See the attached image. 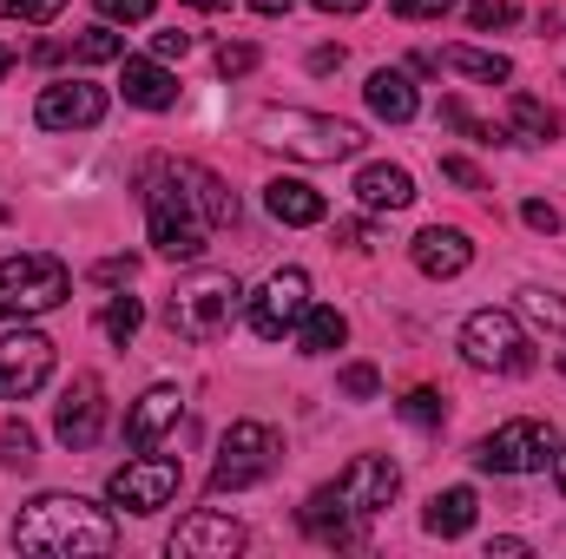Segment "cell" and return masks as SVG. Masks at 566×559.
<instances>
[{
  "mask_svg": "<svg viewBox=\"0 0 566 559\" xmlns=\"http://www.w3.org/2000/svg\"><path fill=\"white\" fill-rule=\"evenodd\" d=\"M251 66H258V46H251V40H224V46H218V73H224V80H244Z\"/></svg>",
  "mask_w": 566,
  "mask_h": 559,
  "instance_id": "836d02e7",
  "label": "cell"
},
{
  "mask_svg": "<svg viewBox=\"0 0 566 559\" xmlns=\"http://www.w3.org/2000/svg\"><path fill=\"white\" fill-rule=\"evenodd\" d=\"M329 494H336L349 514H363V520H369V514H382V507L402 494V467H396L389 454H356V461L336 474V487H329Z\"/></svg>",
  "mask_w": 566,
  "mask_h": 559,
  "instance_id": "8fae6325",
  "label": "cell"
},
{
  "mask_svg": "<svg viewBox=\"0 0 566 559\" xmlns=\"http://www.w3.org/2000/svg\"><path fill=\"white\" fill-rule=\"evenodd\" d=\"M343 395H356V402H369V395H382V376H376L369 362H343Z\"/></svg>",
  "mask_w": 566,
  "mask_h": 559,
  "instance_id": "d590c367",
  "label": "cell"
},
{
  "mask_svg": "<svg viewBox=\"0 0 566 559\" xmlns=\"http://www.w3.org/2000/svg\"><path fill=\"white\" fill-rule=\"evenodd\" d=\"M13 547L20 553H53V559H99L119 547V527H113L106 507H93L80 494H40V500L20 507Z\"/></svg>",
  "mask_w": 566,
  "mask_h": 559,
  "instance_id": "6da1fadb",
  "label": "cell"
},
{
  "mask_svg": "<svg viewBox=\"0 0 566 559\" xmlns=\"http://www.w3.org/2000/svg\"><path fill=\"white\" fill-rule=\"evenodd\" d=\"M73 60H80V66H106V60H126V40H119L113 27H86V33L73 40Z\"/></svg>",
  "mask_w": 566,
  "mask_h": 559,
  "instance_id": "83f0119b",
  "label": "cell"
},
{
  "mask_svg": "<svg viewBox=\"0 0 566 559\" xmlns=\"http://www.w3.org/2000/svg\"><path fill=\"white\" fill-rule=\"evenodd\" d=\"M244 7H258V13H290L296 0H244Z\"/></svg>",
  "mask_w": 566,
  "mask_h": 559,
  "instance_id": "7dc6e473",
  "label": "cell"
},
{
  "mask_svg": "<svg viewBox=\"0 0 566 559\" xmlns=\"http://www.w3.org/2000/svg\"><path fill=\"white\" fill-rule=\"evenodd\" d=\"M356 198H363L369 211H409V204H416V178H409L402 165H363V171H356Z\"/></svg>",
  "mask_w": 566,
  "mask_h": 559,
  "instance_id": "44dd1931",
  "label": "cell"
},
{
  "mask_svg": "<svg viewBox=\"0 0 566 559\" xmlns=\"http://www.w3.org/2000/svg\"><path fill=\"white\" fill-rule=\"evenodd\" d=\"M310 66H316V73H329V66H343V46H316V53H310Z\"/></svg>",
  "mask_w": 566,
  "mask_h": 559,
  "instance_id": "f6af8a7d",
  "label": "cell"
},
{
  "mask_svg": "<svg viewBox=\"0 0 566 559\" xmlns=\"http://www.w3.org/2000/svg\"><path fill=\"white\" fill-rule=\"evenodd\" d=\"M185 7H205V13H218V7H231V0H185Z\"/></svg>",
  "mask_w": 566,
  "mask_h": 559,
  "instance_id": "681fc988",
  "label": "cell"
},
{
  "mask_svg": "<svg viewBox=\"0 0 566 559\" xmlns=\"http://www.w3.org/2000/svg\"><path fill=\"white\" fill-rule=\"evenodd\" d=\"M474 487H448V494H434L428 500V514H422V527L434 534V540H461L468 527H474Z\"/></svg>",
  "mask_w": 566,
  "mask_h": 559,
  "instance_id": "d4e9b609",
  "label": "cell"
},
{
  "mask_svg": "<svg viewBox=\"0 0 566 559\" xmlns=\"http://www.w3.org/2000/svg\"><path fill=\"white\" fill-rule=\"evenodd\" d=\"M33 119H40L46 133H86V126H99V119H106V93H99V86H86V80H60V86H46V93H40Z\"/></svg>",
  "mask_w": 566,
  "mask_h": 559,
  "instance_id": "5bb4252c",
  "label": "cell"
},
{
  "mask_svg": "<svg viewBox=\"0 0 566 559\" xmlns=\"http://www.w3.org/2000/svg\"><path fill=\"white\" fill-rule=\"evenodd\" d=\"M53 434H60V447H73V454H86V447L106 434V389H99L93 376L66 382V395H60V409H53Z\"/></svg>",
  "mask_w": 566,
  "mask_h": 559,
  "instance_id": "4fadbf2b",
  "label": "cell"
},
{
  "mask_svg": "<svg viewBox=\"0 0 566 559\" xmlns=\"http://www.w3.org/2000/svg\"><path fill=\"white\" fill-rule=\"evenodd\" d=\"M363 99H369V113H376V119H389V126H409V119L422 113V99H416L409 73H396V66H376V73H369V86H363Z\"/></svg>",
  "mask_w": 566,
  "mask_h": 559,
  "instance_id": "ffe728a7",
  "label": "cell"
},
{
  "mask_svg": "<svg viewBox=\"0 0 566 559\" xmlns=\"http://www.w3.org/2000/svg\"><path fill=\"white\" fill-rule=\"evenodd\" d=\"M73 296V271L46 251H20L0 264V323H27V316H46Z\"/></svg>",
  "mask_w": 566,
  "mask_h": 559,
  "instance_id": "5b68a950",
  "label": "cell"
},
{
  "mask_svg": "<svg viewBox=\"0 0 566 559\" xmlns=\"http://www.w3.org/2000/svg\"><path fill=\"white\" fill-rule=\"evenodd\" d=\"M461 356H468V369H488V376H527L534 369V342H527L514 309H474L461 323Z\"/></svg>",
  "mask_w": 566,
  "mask_h": 559,
  "instance_id": "52a82bcc",
  "label": "cell"
},
{
  "mask_svg": "<svg viewBox=\"0 0 566 559\" xmlns=\"http://www.w3.org/2000/svg\"><path fill=\"white\" fill-rule=\"evenodd\" d=\"M264 211H271L277 224H296V231L329 218L323 191H316V184H303V178H271V184H264Z\"/></svg>",
  "mask_w": 566,
  "mask_h": 559,
  "instance_id": "ac0fdd59",
  "label": "cell"
},
{
  "mask_svg": "<svg viewBox=\"0 0 566 559\" xmlns=\"http://www.w3.org/2000/svg\"><path fill=\"white\" fill-rule=\"evenodd\" d=\"M119 86H126V106H139V113H171L178 106V80L165 73V60H126Z\"/></svg>",
  "mask_w": 566,
  "mask_h": 559,
  "instance_id": "d6986e66",
  "label": "cell"
},
{
  "mask_svg": "<svg viewBox=\"0 0 566 559\" xmlns=\"http://www.w3.org/2000/svg\"><path fill=\"white\" fill-rule=\"evenodd\" d=\"M238 309H244V283L231 277V271H191V277L171 289L165 323H171L185 342H218V336L238 323Z\"/></svg>",
  "mask_w": 566,
  "mask_h": 559,
  "instance_id": "277c9868",
  "label": "cell"
},
{
  "mask_svg": "<svg viewBox=\"0 0 566 559\" xmlns=\"http://www.w3.org/2000/svg\"><path fill=\"white\" fill-rule=\"evenodd\" d=\"M258 145H271L283 158H303V165H336V158H356V151H363V126L329 119V113L271 106V113L258 119Z\"/></svg>",
  "mask_w": 566,
  "mask_h": 559,
  "instance_id": "3957f363",
  "label": "cell"
},
{
  "mask_svg": "<svg viewBox=\"0 0 566 559\" xmlns=\"http://www.w3.org/2000/svg\"><path fill=\"white\" fill-rule=\"evenodd\" d=\"M139 198H145V231H151L158 257H171V264L205 257L211 224H205V211H198V198H191V184L178 178L171 158H145L139 165Z\"/></svg>",
  "mask_w": 566,
  "mask_h": 559,
  "instance_id": "7a4b0ae2",
  "label": "cell"
},
{
  "mask_svg": "<svg viewBox=\"0 0 566 559\" xmlns=\"http://www.w3.org/2000/svg\"><path fill=\"white\" fill-rule=\"evenodd\" d=\"M521 309H527V316H541V323H554V329H566V303H560V296H547V289H527V296H521Z\"/></svg>",
  "mask_w": 566,
  "mask_h": 559,
  "instance_id": "74e56055",
  "label": "cell"
},
{
  "mask_svg": "<svg viewBox=\"0 0 566 559\" xmlns=\"http://www.w3.org/2000/svg\"><path fill=\"white\" fill-rule=\"evenodd\" d=\"M343 342H349V316L329 309V303H310L303 323H296V349H303V356H336Z\"/></svg>",
  "mask_w": 566,
  "mask_h": 559,
  "instance_id": "cb8c5ba5",
  "label": "cell"
},
{
  "mask_svg": "<svg viewBox=\"0 0 566 559\" xmlns=\"http://www.w3.org/2000/svg\"><path fill=\"white\" fill-rule=\"evenodd\" d=\"M185 53H191V33H178V27L151 33V60H185Z\"/></svg>",
  "mask_w": 566,
  "mask_h": 559,
  "instance_id": "60d3db41",
  "label": "cell"
},
{
  "mask_svg": "<svg viewBox=\"0 0 566 559\" xmlns=\"http://www.w3.org/2000/svg\"><path fill=\"white\" fill-rule=\"evenodd\" d=\"M231 553H244V527H238L231 514L198 507V514L178 520V534H171V559H231Z\"/></svg>",
  "mask_w": 566,
  "mask_h": 559,
  "instance_id": "9a60e30c",
  "label": "cell"
},
{
  "mask_svg": "<svg viewBox=\"0 0 566 559\" xmlns=\"http://www.w3.org/2000/svg\"><path fill=\"white\" fill-rule=\"evenodd\" d=\"M46 376H53V342H46L40 329H13V336H0V395H7V402L40 395Z\"/></svg>",
  "mask_w": 566,
  "mask_h": 559,
  "instance_id": "7c38bea8",
  "label": "cell"
},
{
  "mask_svg": "<svg viewBox=\"0 0 566 559\" xmlns=\"http://www.w3.org/2000/svg\"><path fill=\"white\" fill-rule=\"evenodd\" d=\"M507 133H514V145H554L560 139V119H554L534 93H514V99H507Z\"/></svg>",
  "mask_w": 566,
  "mask_h": 559,
  "instance_id": "484cf974",
  "label": "cell"
},
{
  "mask_svg": "<svg viewBox=\"0 0 566 559\" xmlns=\"http://www.w3.org/2000/svg\"><path fill=\"white\" fill-rule=\"evenodd\" d=\"M389 13H396V20H448L454 0H389Z\"/></svg>",
  "mask_w": 566,
  "mask_h": 559,
  "instance_id": "8d00e7d4",
  "label": "cell"
},
{
  "mask_svg": "<svg viewBox=\"0 0 566 559\" xmlns=\"http://www.w3.org/2000/svg\"><path fill=\"white\" fill-rule=\"evenodd\" d=\"M468 20H474L481 33H494V27H514L521 7H514V0H468Z\"/></svg>",
  "mask_w": 566,
  "mask_h": 559,
  "instance_id": "1f68e13d",
  "label": "cell"
},
{
  "mask_svg": "<svg viewBox=\"0 0 566 559\" xmlns=\"http://www.w3.org/2000/svg\"><path fill=\"white\" fill-rule=\"evenodd\" d=\"M303 309H310V277L290 264L277 277H264V289L251 296V329H258L264 342H283V336H296Z\"/></svg>",
  "mask_w": 566,
  "mask_h": 559,
  "instance_id": "30bf717a",
  "label": "cell"
},
{
  "mask_svg": "<svg viewBox=\"0 0 566 559\" xmlns=\"http://www.w3.org/2000/svg\"><path fill=\"white\" fill-rule=\"evenodd\" d=\"M554 447H560V434H554L547 421L514 415L474 447V461H481L488 474H541V467H554Z\"/></svg>",
  "mask_w": 566,
  "mask_h": 559,
  "instance_id": "ba28073f",
  "label": "cell"
},
{
  "mask_svg": "<svg viewBox=\"0 0 566 559\" xmlns=\"http://www.w3.org/2000/svg\"><path fill=\"white\" fill-rule=\"evenodd\" d=\"M521 218H527L534 231H560V211H554L547 198H527V204H521Z\"/></svg>",
  "mask_w": 566,
  "mask_h": 559,
  "instance_id": "b9f144b4",
  "label": "cell"
},
{
  "mask_svg": "<svg viewBox=\"0 0 566 559\" xmlns=\"http://www.w3.org/2000/svg\"><path fill=\"white\" fill-rule=\"evenodd\" d=\"M554 481H560V494H566V441L554 447Z\"/></svg>",
  "mask_w": 566,
  "mask_h": 559,
  "instance_id": "c3c4849f",
  "label": "cell"
},
{
  "mask_svg": "<svg viewBox=\"0 0 566 559\" xmlns=\"http://www.w3.org/2000/svg\"><path fill=\"white\" fill-rule=\"evenodd\" d=\"M277 461H283L277 428H264V421H231L224 441H218V461H211V494H244V487L271 481Z\"/></svg>",
  "mask_w": 566,
  "mask_h": 559,
  "instance_id": "8992f818",
  "label": "cell"
},
{
  "mask_svg": "<svg viewBox=\"0 0 566 559\" xmlns=\"http://www.w3.org/2000/svg\"><path fill=\"white\" fill-rule=\"evenodd\" d=\"M139 323H145L139 296H113V303H106V336H113V342H133Z\"/></svg>",
  "mask_w": 566,
  "mask_h": 559,
  "instance_id": "f1b7e54d",
  "label": "cell"
},
{
  "mask_svg": "<svg viewBox=\"0 0 566 559\" xmlns=\"http://www.w3.org/2000/svg\"><path fill=\"white\" fill-rule=\"evenodd\" d=\"M0 461H7V467H33V434H27L20 421L0 428Z\"/></svg>",
  "mask_w": 566,
  "mask_h": 559,
  "instance_id": "e575fe53",
  "label": "cell"
},
{
  "mask_svg": "<svg viewBox=\"0 0 566 559\" xmlns=\"http://www.w3.org/2000/svg\"><path fill=\"white\" fill-rule=\"evenodd\" d=\"M7 73H13V53H7V46H0V80H7Z\"/></svg>",
  "mask_w": 566,
  "mask_h": 559,
  "instance_id": "f907efd6",
  "label": "cell"
},
{
  "mask_svg": "<svg viewBox=\"0 0 566 559\" xmlns=\"http://www.w3.org/2000/svg\"><path fill=\"white\" fill-rule=\"evenodd\" d=\"M448 73H461V80H481V86H501V80H514V66L501 60V53H481V46H448V53H434Z\"/></svg>",
  "mask_w": 566,
  "mask_h": 559,
  "instance_id": "4316f807",
  "label": "cell"
},
{
  "mask_svg": "<svg viewBox=\"0 0 566 559\" xmlns=\"http://www.w3.org/2000/svg\"><path fill=\"white\" fill-rule=\"evenodd\" d=\"M60 7H66V0H0V20H20V27H46V20H60Z\"/></svg>",
  "mask_w": 566,
  "mask_h": 559,
  "instance_id": "4dcf8cb0",
  "label": "cell"
},
{
  "mask_svg": "<svg viewBox=\"0 0 566 559\" xmlns=\"http://www.w3.org/2000/svg\"><path fill=\"white\" fill-rule=\"evenodd\" d=\"M336 238H343L349 251H369V244H376V231H369V224H336Z\"/></svg>",
  "mask_w": 566,
  "mask_h": 559,
  "instance_id": "ee69618b",
  "label": "cell"
},
{
  "mask_svg": "<svg viewBox=\"0 0 566 559\" xmlns=\"http://www.w3.org/2000/svg\"><path fill=\"white\" fill-rule=\"evenodd\" d=\"M106 20H119V27H139V20H151V0H93Z\"/></svg>",
  "mask_w": 566,
  "mask_h": 559,
  "instance_id": "ab89813d",
  "label": "cell"
},
{
  "mask_svg": "<svg viewBox=\"0 0 566 559\" xmlns=\"http://www.w3.org/2000/svg\"><path fill=\"white\" fill-rule=\"evenodd\" d=\"M409 257H416V271L434 283L461 277L468 264H474V244H468V231H454V224H428L422 238L409 244Z\"/></svg>",
  "mask_w": 566,
  "mask_h": 559,
  "instance_id": "e0dca14e",
  "label": "cell"
},
{
  "mask_svg": "<svg viewBox=\"0 0 566 559\" xmlns=\"http://www.w3.org/2000/svg\"><path fill=\"white\" fill-rule=\"evenodd\" d=\"M178 421H185V389H171V382L145 389L139 402L126 409V447H133V454H151Z\"/></svg>",
  "mask_w": 566,
  "mask_h": 559,
  "instance_id": "2e32d148",
  "label": "cell"
},
{
  "mask_svg": "<svg viewBox=\"0 0 566 559\" xmlns=\"http://www.w3.org/2000/svg\"><path fill=\"white\" fill-rule=\"evenodd\" d=\"M316 7H323V13H363L369 0H316Z\"/></svg>",
  "mask_w": 566,
  "mask_h": 559,
  "instance_id": "bcb514c9",
  "label": "cell"
},
{
  "mask_svg": "<svg viewBox=\"0 0 566 559\" xmlns=\"http://www.w3.org/2000/svg\"><path fill=\"white\" fill-rule=\"evenodd\" d=\"M178 178L191 184V198H198V211H205V224H211V231H218V224H238V198L224 191V178H218V171H205V165L178 158Z\"/></svg>",
  "mask_w": 566,
  "mask_h": 559,
  "instance_id": "603a6c76",
  "label": "cell"
},
{
  "mask_svg": "<svg viewBox=\"0 0 566 559\" xmlns=\"http://www.w3.org/2000/svg\"><path fill=\"white\" fill-rule=\"evenodd\" d=\"M303 527L316 534V540H336V547H363V514H349L329 487H316L310 494V507H303Z\"/></svg>",
  "mask_w": 566,
  "mask_h": 559,
  "instance_id": "7402d4cb",
  "label": "cell"
},
{
  "mask_svg": "<svg viewBox=\"0 0 566 559\" xmlns=\"http://www.w3.org/2000/svg\"><path fill=\"white\" fill-rule=\"evenodd\" d=\"M178 461H165V454H139V461H126V467H113V481H106V500L119 507V514H158L171 494H178Z\"/></svg>",
  "mask_w": 566,
  "mask_h": 559,
  "instance_id": "9c48e42d",
  "label": "cell"
},
{
  "mask_svg": "<svg viewBox=\"0 0 566 559\" xmlns=\"http://www.w3.org/2000/svg\"><path fill=\"white\" fill-rule=\"evenodd\" d=\"M441 178H448V184H461V191H488V178H481V165H474V158H441Z\"/></svg>",
  "mask_w": 566,
  "mask_h": 559,
  "instance_id": "f35d334b",
  "label": "cell"
},
{
  "mask_svg": "<svg viewBox=\"0 0 566 559\" xmlns=\"http://www.w3.org/2000/svg\"><path fill=\"white\" fill-rule=\"evenodd\" d=\"M554 362H560V376H566V342H560V356H554Z\"/></svg>",
  "mask_w": 566,
  "mask_h": 559,
  "instance_id": "816d5d0a",
  "label": "cell"
},
{
  "mask_svg": "<svg viewBox=\"0 0 566 559\" xmlns=\"http://www.w3.org/2000/svg\"><path fill=\"white\" fill-rule=\"evenodd\" d=\"M441 119H448L454 133H468L474 145H494V139H507V133H494V126H481V119H474V113H468L461 99H448V106H441Z\"/></svg>",
  "mask_w": 566,
  "mask_h": 559,
  "instance_id": "d6a6232c",
  "label": "cell"
},
{
  "mask_svg": "<svg viewBox=\"0 0 566 559\" xmlns=\"http://www.w3.org/2000/svg\"><path fill=\"white\" fill-rule=\"evenodd\" d=\"M396 409H402V421H416V428H441V415H448V402L434 389H409Z\"/></svg>",
  "mask_w": 566,
  "mask_h": 559,
  "instance_id": "f546056e",
  "label": "cell"
},
{
  "mask_svg": "<svg viewBox=\"0 0 566 559\" xmlns=\"http://www.w3.org/2000/svg\"><path fill=\"white\" fill-rule=\"evenodd\" d=\"M93 277H99V283H133V257H99V264H93Z\"/></svg>",
  "mask_w": 566,
  "mask_h": 559,
  "instance_id": "7bdbcfd3",
  "label": "cell"
}]
</instances>
